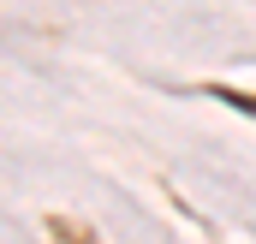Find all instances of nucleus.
Wrapping results in <instances>:
<instances>
[{
	"instance_id": "obj_1",
	"label": "nucleus",
	"mask_w": 256,
	"mask_h": 244,
	"mask_svg": "<svg viewBox=\"0 0 256 244\" xmlns=\"http://www.w3.org/2000/svg\"><path fill=\"white\" fill-rule=\"evenodd\" d=\"M226 102H232V108H244V114H256V102H244V96H226Z\"/></svg>"
}]
</instances>
